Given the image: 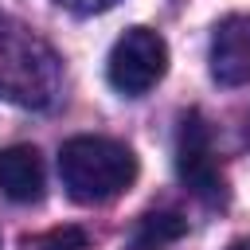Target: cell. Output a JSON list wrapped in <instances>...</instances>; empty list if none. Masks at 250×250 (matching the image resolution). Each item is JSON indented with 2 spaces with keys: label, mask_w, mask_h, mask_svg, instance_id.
<instances>
[{
  "label": "cell",
  "mask_w": 250,
  "mask_h": 250,
  "mask_svg": "<svg viewBox=\"0 0 250 250\" xmlns=\"http://www.w3.org/2000/svg\"><path fill=\"white\" fill-rule=\"evenodd\" d=\"M62 90V59L31 27L0 20V98L47 109Z\"/></svg>",
  "instance_id": "1"
},
{
  "label": "cell",
  "mask_w": 250,
  "mask_h": 250,
  "mask_svg": "<svg viewBox=\"0 0 250 250\" xmlns=\"http://www.w3.org/2000/svg\"><path fill=\"white\" fill-rule=\"evenodd\" d=\"M59 176L74 203H109L137 180V156L113 137H70L59 148Z\"/></svg>",
  "instance_id": "2"
},
{
  "label": "cell",
  "mask_w": 250,
  "mask_h": 250,
  "mask_svg": "<svg viewBox=\"0 0 250 250\" xmlns=\"http://www.w3.org/2000/svg\"><path fill=\"white\" fill-rule=\"evenodd\" d=\"M168 70V43L152 31V27H129L113 51H109V62H105V74H109V86L125 98H141L148 94Z\"/></svg>",
  "instance_id": "3"
},
{
  "label": "cell",
  "mask_w": 250,
  "mask_h": 250,
  "mask_svg": "<svg viewBox=\"0 0 250 250\" xmlns=\"http://www.w3.org/2000/svg\"><path fill=\"white\" fill-rule=\"evenodd\" d=\"M176 172L184 180V188L203 199L207 207H219L227 199V180L223 168L215 160V145H211V129L203 121L199 109H188L180 117V133H176Z\"/></svg>",
  "instance_id": "4"
},
{
  "label": "cell",
  "mask_w": 250,
  "mask_h": 250,
  "mask_svg": "<svg viewBox=\"0 0 250 250\" xmlns=\"http://www.w3.org/2000/svg\"><path fill=\"white\" fill-rule=\"evenodd\" d=\"M211 78L219 86H250V12L227 16L211 35Z\"/></svg>",
  "instance_id": "5"
},
{
  "label": "cell",
  "mask_w": 250,
  "mask_h": 250,
  "mask_svg": "<svg viewBox=\"0 0 250 250\" xmlns=\"http://www.w3.org/2000/svg\"><path fill=\"white\" fill-rule=\"evenodd\" d=\"M43 156L31 145H8L0 148V191L12 203H39L43 199Z\"/></svg>",
  "instance_id": "6"
},
{
  "label": "cell",
  "mask_w": 250,
  "mask_h": 250,
  "mask_svg": "<svg viewBox=\"0 0 250 250\" xmlns=\"http://www.w3.org/2000/svg\"><path fill=\"white\" fill-rule=\"evenodd\" d=\"M184 230H188V219H184L180 211H168V207L145 211V215L137 219L125 250H168V242H176Z\"/></svg>",
  "instance_id": "7"
},
{
  "label": "cell",
  "mask_w": 250,
  "mask_h": 250,
  "mask_svg": "<svg viewBox=\"0 0 250 250\" xmlns=\"http://www.w3.org/2000/svg\"><path fill=\"white\" fill-rule=\"evenodd\" d=\"M27 250H94L82 227H55L39 238H27Z\"/></svg>",
  "instance_id": "8"
},
{
  "label": "cell",
  "mask_w": 250,
  "mask_h": 250,
  "mask_svg": "<svg viewBox=\"0 0 250 250\" xmlns=\"http://www.w3.org/2000/svg\"><path fill=\"white\" fill-rule=\"evenodd\" d=\"M55 4L66 12H78V16H98V12H109L117 0H55Z\"/></svg>",
  "instance_id": "9"
},
{
  "label": "cell",
  "mask_w": 250,
  "mask_h": 250,
  "mask_svg": "<svg viewBox=\"0 0 250 250\" xmlns=\"http://www.w3.org/2000/svg\"><path fill=\"white\" fill-rule=\"evenodd\" d=\"M227 250H250V238H234V242H230Z\"/></svg>",
  "instance_id": "10"
}]
</instances>
